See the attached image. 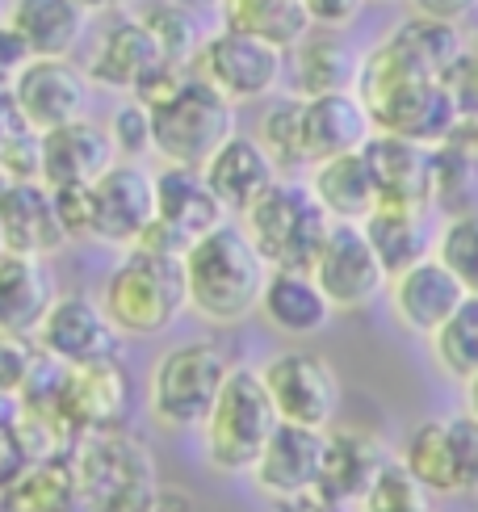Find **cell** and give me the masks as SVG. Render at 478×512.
I'll list each match as a JSON object with an SVG mask.
<instances>
[{
  "label": "cell",
  "mask_w": 478,
  "mask_h": 512,
  "mask_svg": "<svg viewBox=\"0 0 478 512\" xmlns=\"http://www.w3.org/2000/svg\"><path fill=\"white\" fill-rule=\"evenodd\" d=\"M386 298H390V311H395V319L407 332L432 340L453 315H458V307L470 298V290H466L462 277L432 252L411 269L390 277Z\"/></svg>",
  "instance_id": "16"
},
{
  "label": "cell",
  "mask_w": 478,
  "mask_h": 512,
  "mask_svg": "<svg viewBox=\"0 0 478 512\" xmlns=\"http://www.w3.org/2000/svg\"><path fill=\"white\" fill-rule=\"evenodd\" d=\"M101 303L110 311L114 328L122 336H160L189 311V282H185V256L135 244L118 256L101 286Z\"/></svg>",
  "instance_id": "4"
},
{
  "label": "cell",
  "mask_w": 478,
  "mask_h": 512,
  "mask_svg": "<svg viewBox=\"0 0 478 512\" xmlns=\"http://www.w3.org/2000/svg\"><path fill=\"white\" fill-rule=\"evenodd\" d=\"M432 353H437V366L458 382L478 378V294H470L458 315L432 336Z\"/></svg>",
  "instance_id": "38"
},
{
  "label": "cell",
  "mask_w": 478,
  "mask_h": 512,
  "mask_svg": "<svg viewBox=\"0 0 478 512\" xmlns=\"http://www.w3.org/2000/svg\"><path fill=\"white\" fill-rule=\"evenodd\" d=\"M206 177H210L214 194L223 198V206L231 210V215L244 219L248 210L281 181V168H277V160L269 156V147L260 143L256 135H239L235 131L219 152L210 156Z\"/></svg>",
  "instance_id": "24"
},
{
  "label": "cell",
  "mask_w": 478,
  "mask_h": 512,
  "mask_svg": "<svg viewBox=\"0 0 478 512\" xmlns=\"http://www.w3.org/2000/svg\"><path fill=\"white\" fill-rule=\"evenodd\" d=\"M369 168L378 177L382 202H403V206H432L437 202V177H441V152L437 143L403 139L378 131L365 143Z\"/></svg>",
  "instance_id": "21"
},
{
  "label": "cell",
  "mask_w": 478,
  "mask_h": 512,
  "mask_svg": "<svg viewBox=\"0 0 478 512\" xmlns=\"http://www.w3.org/2000/svg\"><path fill=\"white\" fill-rule=\"evenodd\" d=\"M51 303H55V286L47 273V256H26V252L0 256V332L34 336Z\"/></svg>",
  "instance_id": "29"
},
{
  "label": "cell",
  "mask_w": 478,
  "mask_h": 512,
  "mask_svg": "<svg viewBox=\"0 0 478 512\" xmlns=\"http://www.w3.org/2000/svg\"><path fill=\"white\" fill-rule=\"evenodd\" d=\"M168 68H177V63L164 55L160 38L151 34L143 13L114 21V26L97 38L89 63H84V72H89L93 84H101V89H110V93H130V97L147 93Z\"/></svg>",
  "instance_id": "14"
},
{
  "label": "cell",
  "mask_w": 478,
  "mask_h": 512,
  "mask_svg": "<svg viewBox=\"0 0 478 512\" xmlns=\"http://www.w3.org/2000/svg\"><path fill=\"white\" fill-rule=\"evenodd\" d=\"M302 105L307 97H281L273 101L256 122V139L269 147V156L277 160L281 173H298V168H311L307 156V126H302Z\"/></svg>",
  "instance_id": "36"
},
{
  "label": "cell",
  "mask_w": 478,
  "mask_h": 512,
  "mask_svg": "<svg viewBox=\"0 0 478 512\" xmlns=\"http://www.w3.org/2000/svg\"><path fill=\"white\" fill-rule=\"evenodd\" d=\"M68 454V441H63L42 416H34L30 408H21L17 399H9L5 408V424H0V483L21 475L26 466Z\"/></svg>",
  "instance_id": "35"
},
{
  "label": "cell",
  "mask_w": 478,
  "mask_h": 512,
  "mask_svg": "<svg viewBox=\"0 0 478 512\" xmlns=\"http://www.w3.org/2000/svg\"><path fill=\"white\" fill-rule=\"evenodd\" d=\"M462 387H466V412H470V416H478V378L462 382Z\"/></svg>",
  "instance_id": "51"
},
{
  "label": "cell",
  "mask_w": 478,
  "mask_h": 512,
  "mask_svg": "<svg viewBox=\"0 0 478 512\" xmlns=\"http://www.w3.org/2000/svg\"><path fill=\"white\" fill-rule=\"evenodd\" d=\"M231 357L214 340H185L156 357L147 374V408L151 420L168 433H193L210 420L214 403H219L227 378H231Z\"/></svg>",
  "instance_id": "5"
},
{
  "label": "cell",
  "mask_w": 478,
  "mask_h": 512,
  "mask_svg": "<svg viewBox=\"0 0 478 512\" xmlns=\"http://www.w3.org/2000/svg\"><path fill=\"white\" fill-rule=\"evenodd\" d=\"M89 89H93L89 72L59 55H38L13 80H5V93L21 105V114H26L42 135L63 122L89 118Z\"/></svg>",
  "instance_id": "15"
},
{
  "label": "cell",
  "mask_w": 478,
  "mask_h": 512,
  "mask_svg": "<svg viewBox=\"0 0 478 512\" xmlns=\"http://www.w3.org/2000/svg\"><path fill=\"white\" fill-rule=\"evenodd\" d=\"M302 126H307V156L311 168L344 152H365V143L378 135V122L357 89L307 97L302 105Z\"/></svg>",
  "instance_id": "23"
},
{
  "label": "cell",
  "mask_w": 478,
  "mask_h": 512,
  "mask_svg": "<svg viewBox=\"0 0 478 512\" xmlns=\"http://www.w3.org/2000/svg\"><path fill=\"white\" fill-rule=\"evenodd\" d=\"M273 265L256 248L244 223H223L185 252V282H189V311L206 324H239L260 315Z\"/></svg>",
  "instance_id": "2"
},
{
  "label": "cell",
  "mask_w": 478,
  "mask_h": 512,
  "mask_svg": "<svg viewBox=\"0 0 478 512\" xmlns=\"http://www.w3.org/2000/svg\"><path fill=\"white\" fill-rule=\"evenodd\" d=\"M68 458L76 466L80 492L89 508L130 512L156 487V458L122 424L118 429H97V433L76 437L68 445Z\"/></svg>",
  "instance_id": "8"
},
{
  "label": "cell",
  "mask_w": 478,
  "mask_h": 512,
  "mask_svg": "<svg viewBox=\"0 0 478 512\" xmlns=\"http://www.w3.org/2000/svg\"><path fill=\"white\" fill-rule=\"evenodd\" d=\"M105 126H110L122 160H143L147 152H156V122H151V105L143 97L122 101Z\"/></svg>",
  "instance_id": "42"
},
{
  "label": "cell",
  "mask_w": 478,
  "mask_h": 512,
  "mask_svg": "<svg viewBox=\"0 0 478 512\" xmlns=\"http://www.w3.org/2000/svg\"><path fill=\"white\" fill-rule=\"evenodd\" d=\"M118 147L110 126L93 118L63 122L42 135V181L47 185H93L118 164Z\"/></svg>",
  "instance_id": "22"
},
{
  "label": "cell",
  "mask_w": 478,
  "mask_h": 512,
  "mask_svg": "<svg viewBox=\"0 0 478 512\" xmlns=\"http://www.w3.org/2000/svg\"><path fill=\"white\" fill-rule=\"evenodd\" d=\"M42 349L34 336H21V332H0V391L5 399H13L21 387L30 382V374L38 370Z\"/></svg>",
  "instance_id": "43"
},
{
  "label": "cell",
  "mask_w": 478,
  "mask_h": 512,
  "mask_svg": "<svg viewBox=\"0 0 478 512\" xmlns=\"http://www.w3.org/2000/svg\"><path fill=\"white\" fill-rule=\"evenodd\" d=\"M130 512H193V496L177 483H156Z\"/></svg>",
  "instance_id": "47"
},
{
  "label": "cell",
  "mask_w": 478,
  "mask_h": 512,
  "mask_svg": "<svg viewBox=\"0 0 478 512\" xmlns=\"http://www.w3.org/2000/svg\"><path fill=\"white\" fill-rule=\"evenodd\" d=\"M260 315H265L273 332L290 340H307L332 324L336 307L311 269H273L265 298H260Z\"/></svg>",
  "instance_id": "25"
},
{
  "label": "cell",
  "mask_w": 478,
  "mask_h": 512,
  "mask_svg": "<svg viewBox=\"0 0 478 512\" xmlns=\"http://www.w3.org/2000/svg\"><path fill=\"white\" fill-rule=\"evenodd\" d=\"M357 93L365 97L378 131L420 139V143H449L462 122V101L453 97L449 80L411 59L399 42H382L374 55H365Z\"/></svg>",
  "instance_id": "1"
},
{
  "label": "cell",
  "mask_w": 478,
  "mask_h": 512,
  "mask_svg": "<svg viewBox=\"0 0 478 512\" xmlns=\"http://www.w3.org/2000/svg\"><path fill=\"white\" fill-rule=\"evenodd\" d=\"M156 223V173L139 160H118L93 181V240L105 248H135Z\"/></svg>",
  "instance_id": "13"
},
{
  "label": "cell",
  "mask_w": 478,
  "mask_h": 512,
  "mask_svg": "<svg viewBox=\"0 0 478 512\" xmlns=\"http://www.w3.org/2000/svg\"><path fill=\"white\" fill-rule=\"evenodd\" d=\"M130 408V382L114 357L72 366V391H68V424L72 441L97 429H118Z\"/></svg>",
  "instance_id": "27"
},
{
  "label": "cell",
  "mask_w": 478,
  "mask_h": 512,
  "mask_svg": "<svg viewBox=\"0 0 478 512\" xmlns=\"http://www.w3.org/2000/svg\"><path fill=\"white\" fill-rule=\"evenodd\" d=\"M143 21L151 26V34L160 38V47L164 55L177 63V68H193V59H198L202 51V26H198V17H193V9H185L181 0H160L156 9H147Z\"/></svg>",
  "instance_id": "39"
},
{
  "label": "cell",
  "mask_w": 478,
  "mask_h": 512,
  "mask_svg": "<svg viewBox=\"0 0 478 512\" xmlns=\"http://www.w3.org/2000/svg\"><path fill=\"white\" fill-rule=\"evenodd\" d=\"M357 512H437V504H432V496L416 483V475L403 466V458H390L386 471L374 483V492L365 496Z\"/></svg>",
  "instance_id": "40"
},
{
  "label": "cell",
  "mask_w": 478,
  "mask_h": 512,
  "mask_svg": "<svg viewBox=\"0 0 478 512\" xmlns=\"http://www.w3.org/2000/svg\"><path fill=\"white\" fill-rule=\"evenodd\" d=\"M0 173L5 181H42V131L9 93L0 101Z\"/></svg>",
  "instance_id": "37"
},
{
  "label": "cell",
  "mask_w": 478,
  "mask_h": 512,
  "mask_svg": "<svg viewBox=\"0 0 478 512\" xmlns=\"http://www.w3.org/2000/svg\"><path fill=\"white\" fill-rule=\"evenodd\" d=\"M89 17L93 9H84L80 0H13L5 26L26 38L34 55L68 59L89 34Z\"/></svg>",
  "instance_id": "31"
},
{
  "label": "cell",
  "mask_w": 478,
  "mask_h": 512,
  "mask_svg": "<svg viewBox=\"0 0 478 512\" xmlns=\"http://www.w3.org/2000/svg\"><path fill=\"white\" fill-rule=\"evenodd\" d=\"M84 9H93V13H118V9H126L130 0H80Z\"/></svg>",
  "instance_id": "50"
},
{
  "label": "cell",
  "mask_w": 478,
  "mask_h": 512,
  "mask_svg": "<svg viewBox=\"0 0 478 512\" xmlns=\"http://www.w3.org/2000/svg\"><path fill=\"white\" fill-rule=\"evenodd\" d=\"M277 424L281 412L265 387V374L252 366H235L210 420L202 424L206 462L219 475H252V466L265 454Z\"/></svg>",
  "instance_id": "6"
},
{
  "label": "cell",
  "mask_w": 478,
  "mask_h": 512,
  "mask_svg": "<svg viewBox=\"0 0 478 512\" xmlns=\"http://www.w3.org/2000/svg\"><path fill=\"white\" fill-rule=\"evenodd\" d=\"M428 206H403V202H382L374 215H369L361 227L369 231V240H374L378 256L386 261L390 277L411 269L416 261L437 252V240H432L428 231V219H424Z\"/></svg>",
  "instance_id": "33"
},
{
  "label": "cell",
  "mask_w": 478,
  "mask_h": 512,
  "mask_svg": "<svg viewBox=\"0 0 478 512\" xmlns=\"http://www.w3.org/2000/svg\"><path fill=\"white\" fill-rule=\"evenodd\" d=\"M239 223L248 227V236L273 269H311L336 227L328 206L315 198L311 181L294 177H281Z\"/></svg>",
  "instance_id": "7"
},
{
  "label": "cell",
  "mask_w": 478,
  "mask_h": 512,
  "mask_svg": "<svg viewBox=\"0 0 478 512\" xmlns=\"http://www.w3.org/2000/svg\"><path fill=\"white\" fill-rule=\"evenodd\" d=\"M193 72L210 80L227 101L252 105V101H269L281 89V80L290 76V51L235 26H223L206 34L198 59H193Z\"/></svg>",
  "instance_id": "9"
},
{
  "label": "cell",
  "mask_w": 478,
  "mask_h": 512,
  "mask_svg": "<svg viewBox=\"0 0 478 512\" xmlns=\"http://www.w3.org/2000/svg\"><path fill=\"white\" fill-rule=\"evenodd\" d=\"M0 244L5 252L55 256L72 244L68 227L59 219L55 189L47 181H5L0 194Z\"/></svg>",
  "instance_id": "20"
},
{
  "label": "cell",
  "mask_w": 478,
  "mask_h": 512,
  "mask_svg": "<svg viewBox=\"0 0 478 512\" xmlns=\"http://www.w3.org/2000/svg\"><path fill=\"white\" fill-rule=\"evenodd\" d=\"M311 273L328 290L336 311H365L390 290V269L361 223H336Z\"/></svg>",
  "instance_id": "11"
},
{
  "label": "cell",
  "mask_w": 478,
  "mask_h": 512,
  "mask_svg": "<svg viewBox=\"0 0 478 512\" xmlns=\"http://www.w3.org/2000/svg\"><path fill=\"white\" fill-rule=\"evenodd\" d=\"M260 374H265V387L277 403L281 420L311 424V429H332V420L340 412V378L323 353L281 349L260 366Z\"/></svg>",
  "instance_id": "12"
},
{
  "label": "cell",
  "mask_w": 478,
  "mask_h": 512,
  "mask_svg": "<svg viewBox=\"0 0 478 512\" xmlns=\"http://www.w3.org/2000/svg\"><path fill=\"white\" fill-rule=\"evenodd\" d=\"M55 206L72 240H93V185H59Z\"/></svg>",
  "instance_id": "44"
},
{
  "label": "cell",
  "mask_w": 478,
  "mask_h": 512,
  "mask_svg": "<svg viewBox=\"0 0 478 512\" xmlns=\"http://www.w3.org/2000/svg\"><path fill=\"white\" fill-rule=\"evenodd\" d=\"M416 13L424 17H437V21H449V26H458L462 17H470L478 9V0H411Z\"/></svg>",
  "instance_id": "48"
},
{
  "label": "cell",
  "mask_w": 478,
  "mask_h": 512,
  "mask_svg": "<svg viewBox=\"0 0 478 512\" xmlns=\"http://www.w3.org/2000/svg\"><path fill=\"white\" fill-rule=\"evenodd\" d=\"M437 256L462 277L470 294H478V210L449 215L437 236Z\"/></svg>",
  "instance_id": "41"
},
{
  "label": "cell",
  "mask_w": 478,
  "mask_h": 512,
  "mask_svg": "<svg viewBox=\"0 0 478 512\" xmlns=\"http://www.w3.org/2000/svg\"><path fill=\"white\" fill-rule=\"evenodd\" d=\"M307 181L336 223H365L382 206V189H378V177H374V168H369L365 152H344L332 160H319Z\"/></svg>",
  "instance_id": "28"
},
{
  "label": "cell",
  "mask_w": 478,
  "mask_h": 512,
  "mask_svg": "<svg viewBox=\"0 0 478 512\" xmlns=\"http://www.w3.org/2000/svg\"><path fill=\"white\" fill-rule=\"evenodd\" d=\"M156 122V156L164 164L206 168L210 156L235 135V101H227L193 68H168L147 93Z\"/></svg>",
  "instance_id": "3"
},
{
  "label": "cell",
  "mask_w": 478,
  "mask_h": 512,
  "mask_svg": "<svg viewBox=\"0 0 478 512\" xmlns=\"http://www.w3.org/2000/svg\"><path fill=\"white\" fill-rule=\"evenodd\" d=\"M223 26L256 34L281 51H294L315 30L307 0H223Z\"/></svg>",
  "instance_id": "34"
},
{
  "label": "cell",
  "mask_w": 478,
  "mask_h": 512,
  "mask_svg": "<svg viewBox=\"0 0 478 512\" xmlns=\"http://www.w3.org/2000/svg\"><path fill=\"white\" fill-rule=\"evenodd\" d=\"M365 9H369V0H307L311 21L323 30H349Z\"/></svg>",
  "instance_id": "46"
},
{
  "label": "cell",
  "mask_w": 478,
  "mask_h": 512,
  "mask_svg": "<svg viewBox=\"0 0 478 512\" xmlns=\"http://www.w3.org/2000/svg\"><path fill=\"white\" fill-rule=\"evenodd\" d=\"M323 450H328V429L281 420L277 433L265 445V454L252 466L256 492L269 500H294V496L315 492L319 471H323Z\"/></svg>",
  "instance_id": "18"
},
{
  "label": "cell",
  "mask_w": 478,
  "mask_h": 512,
  "mask_svg": "<svg viewBox=\"0 0 478 512\" xmlns=\"http://www.w3.org/2000/svg\"><path fill=\"white\" fill-rule=\"evenodd\" d=\"M390 458L395 454L386 450L378 433L328 429V450H323V471H319L315 496H323L332 508H361Z\"/></svg>",
  "instance_id": "19"
},
{
  "label": "cell",
  "mask_w": 478,
  "mask_h": 512,
  "mask_svg": "<svg viewBox=\"0 0 478 512\" xmlns=\"http://www.w3.org/2000/svg\"><path fill=\"white\" fill-rule=\"evenodd\" d=\"M118 328L110 311H105L101 298H89V294H55L51 311L42 315V324L34 328V340L51 357L68 361V366H89V361H101V357H114L118 349Z\"/></svg>",
  "instance_id": "17"
},
{
  "label": "cell",
  "mask_w": 478,
  "mask_h": 512,
  "mask_svg": "<svg viewBox=\"0 0 478 512\" xmlns=\"http://www.w3.org/2000/svg\"><path fill=\"white\" fill-rule=\"evenodd\" d=\"M273 512H336L323 496L307 492V496H294V500H273Z\"/></svg>",
  "instance_id": "49"
},
{
  "label": "cell",
  "mask_w": 478,
  "mask_h": 512,
  "mask_svg": "<svg viewBox=\"0 0 478 512\" xmlns=\"http://www.w3.org/2000/svg\"><path fill=\"white\" fill-rule=\"evenodd\" d=\"M361 55L349 47L344 30L315 26L307 38L290 51V84L298 97H323L340 89H357L361 80Z\"/></svg>",
  "instance_id": "26"
},
{
  "label": "cell",
  "mask_w": 478,
  "mask_h": 512,
  "mask_svg": "<svg viewBox=\"0 0 478 512\" xmlns=\"http://www.w3.org/2000/svg\"><path fill=\"white\" fill-rule=\"evenodd\" d=\"M403 466L428 496H466L458 445H453V424L445 420H420L403 441Z\"/></svg>",
  "instance_id": "32"
},
{
  "label": "cell",
  "mask_w": 478,
  "mask_h": 512,
  "mask_svg": "<svg viewBox=\"0 0 478 512\" xmlns=\"http://www.w3.org/2000/svg\"><path fill=\"white\" fill-rule=\"evenodd\" d=\"M219 5H223V0H219Z\"/></svg>",
  "instance_id": "53"
},
{
  "label": "cell",
  "mask_w": 478,
  "mask_h": 512,
  "mask_svg": "<svg viewBox=\"0 0 478 512\" xmlns=\"http://www.w3.org/2000/svg\"><path fill=\"white\" fill-rule=\"evenodd\" d=\"M89 512H105V508H89Z\"/></svg>",
  "instance_id": "52"
},
{
  "label": "cell",
  "mask_w": 478,
  "mask_h": 512,
  "mask_svg": "<svg viewBox=\"0 0 478 512\" xmlns=\"http://www.w3.org/2000/svg\"><path fill=\"white\" fill-rule=\"evenodd\" d=\"M453 424V445H458V466H462V487L466 496L478 492V416L462 412V416H449Z\"/></svg>",
  "instance_id": "45"
},
{
  "label": "cell",
  "mask_w": 478,
  "mask_h": 512,
  "mask_svg": "<svg viewBox=\"0 0 478 512\" xmlns=\"http://www.w3.org/2000/svg\"><path fill=\"white\" fill-rule=\"evenodd\" d=\"M0 512H89L68 454L42 458L0 483Z\"/></svg>",
  "instance_id": "30"
},
{
  "label": "cell",
  "mask_w": 478,
  "mask_h": 512,
  "mask_svg": "<svg viewBox=\"0 0 478 512\" xmlns=\"http://www.w3.org/2000/svg\"><path fill=\"white\" fill-rule=\"evenodd\" d=\"M231 210L214 194L206 168L193 164H164L156 173V223H151L147 240L151 248L185 256L206 231L223 227Z\"/></svg>",
  "instance_id": "10"
}]
</instances>
